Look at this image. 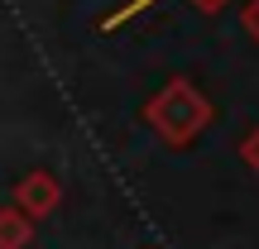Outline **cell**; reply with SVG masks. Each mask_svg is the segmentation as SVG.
I'll return each mask as SVG.
<instances>
[{
    "mask_svg": "<svg viewBox=\"0 0 259 249\" xmlns=\"http://www.w3.org/2000/svg\"><path fill=\"white\" fill-rule=\"evenodd\" d=\"M149 120H154V129L168 139V144H187L197 129L211 120V106H206L187 82H173L154 106H149Z\"/></svg>",
    "mask_w": 259,
    "mask_h": 249,
    "instance_id": "6da1fadb",
    "label": "cell"
},
{
    "mask_svg": "<svg viewBox=\"0 0 259 249\" xmlns=\"http://www.w3.org/2000/svg\"><path fill=\"white\" fill-rule=\"evenodd\" d=\"M58 196H63V187H58L53 173H29V177H19V187H15V211L34 221V216L53 211Z\"/></svg>",
    "mask_w": 259,
    "mask_h": 249,
    "instance_id": "7a4b0ae2",
    "label": "cell"
},
{
    "mask_svg": "<svg viewBox=\"0 0 259 249\" xmlns=\"http://www.w3.org/2000/svg\"><path fill=\"white\" fill-rule=\"evenodd\" d=\"M34 235V221L19 216L15 206H0V249H24Z\"/></svg>",
    "mask_w": 259,
    "mask_h": 249,
    "instance_id": "3957f363",
    "label": "cell"
},
{
    "mask_svg": "<svg viewBox=\"0 0 259 249\" xmlns=\"http://www.w3.org/2000/svg\"><path fill=\"white\" fill-rule=\"evenodd\" d=\"M245 158H250V163L259 168V129H254V134H250V139H245Z\"/></svg>",
    "mask_w": 259,
    "mask_h": 249,
    "instance_id": "277c9868",
    "label": "cell"
},
{
    "mask_svg": "<svg viewBox=\"0 0 259 249\" xmlns=\"http://www.w3.org/2000/svg\"><path fill=\"white\" fill-rule=\"evenodd\" d=\"M245 19H250V29H254V34H259V0H254V5H250V15H245Z\"/></svg>",
    "mask_w": 259,
    "mask_h": 249,
    "instance_id": "5b68a950",
    "label": "cell"
},
{
    "mask_svg": "<svg viewBox=\"0 0 259 249\" xmlns=\"http://www.w3.org/2000/svg\"><path fill=\"white\" fill-rule=\"evenodd\" d=\"M197 5H221V0H197Z\"/></svg>",
    "mask_w": 259,
    "mask_h": 249,
    "instance_id": "8992f818",
    "label": "cell"
}]
</instances>
